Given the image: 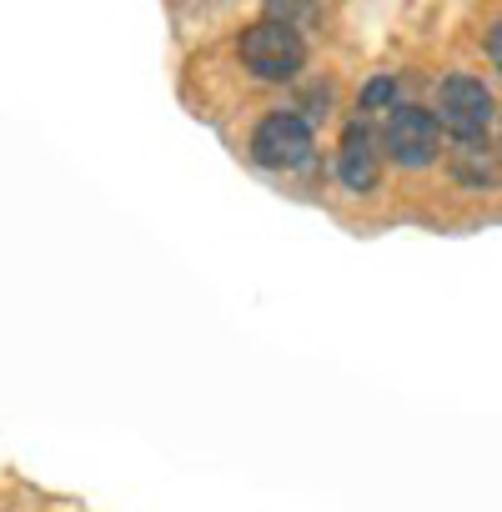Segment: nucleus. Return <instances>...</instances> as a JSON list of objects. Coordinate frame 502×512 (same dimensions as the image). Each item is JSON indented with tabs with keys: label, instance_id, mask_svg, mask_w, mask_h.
Listing matches in <instances>:
<instances>
[{
	"label": "nucleus",
	"instance_id": "obj_1",
	"mask_svg": "<svg viewBox=\"0 0 502 512\" xmlns=\"http://www.w3.org/2000/svg\"><path fill=\"white\" fill-rule=\"evenodd\" d=\"M236 56L257 81H292L307 66V41L287 16H262L236 36Z\"/></svg>",
	"mask_w": 502,
	"mask_h": 512
},
{
	"label": "nucleus",
	"instance_id": "obj_2",
	"mask_svg": "<svg viewBox=\"0 0 502 512\" xmlns=\"http://www.w3.org/2000/svg\"><path fill=\"white\" fill-rule=\"evenodd\" d=\"M317 136L307 126V116L297 111H267L257 126H251V161L267 171H302L312 166Z\"/></svg>",
	"mask_w": 502,
	"mask_h": 512
},
{
	"label": "nucleus",
	"instance_id": "obj_3",
	"mask_svg": "<svg viewBox=\"0 0 502 512\" xmlns=\"http://www.w3.org/2000/svg\"><path fill=\"white\" fill-rule=\"evenodd\" d=\"M437 146H442V126L432 111L422 106H392L387 121H382V151L402 166V171H422L437 161Z\"/></svg>",
	"mask_w": 502,
	"mask_h": 512
},
{
	"label": "nucleus",
	"instance_id": "obj_4",
	"mask_svg": "<svg viewBox=\"0 0 502 512\" xmlns=\"http://www.w3.org/2000/svg\"><path fill=\"white\" fill-rule=\"evenodd\" d=\"M437 126L452 131L457 141H477L492 121V91L477 76H447L437 86V106H432Z\"/></svg>",
	"mask_w": 502,
	"mask_h": 512
},
{
	"label": "nucleus",
	"instance_id": "obj_5",
	"mask_svg": "<svg viewBox=\"0 0 502 512\" xmlns=\"http://www.w3.org/2000/svg\"><path fill=\"white\" fill-rule=\"evenodd\" d=\"M382 136L367 126V121H352L342 131V146H337V176L347 191H372L377 186V161H382Z\"/></svg>",
	"mask_w": 502,
	"mask_h": 512
},
{
	"label": "nucleus",
	"instance_id": "obj_6",
	"mask_svg": "<svg viewBox=\"0 0 502 512\" xmlns=\"http://www.w3.org/2000/svg\"><path fill=\"white\" fill-rule=\"evenodd\" d=\"M357 101H362V111H377V106H387V111H392V106H402V101H397V81H392V76H377V81H367Z\"/></svg>",
	"mask_w": 502,
	"mask_h": 512
},
{
	"label": "nucleus",
	"instance_id": "obj_7",
	"mask_svg": "<svg viewBox=\"0 0 502 512\" xmlns=\"http://www.w3.org/2000/svg\"><path fill=\"white\" fill-rule=\"evenodd\" d=\"M487 56H492V66L502 71V21L492 26V36H487Z\"/></svg>",
	"mask_w": 502,
	"mask_h": 512
}]
</instances>
